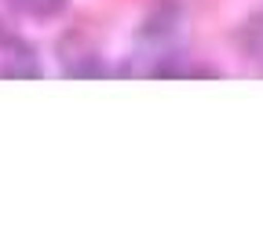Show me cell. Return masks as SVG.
I'll return each instance as SVG.
<instances>
[{"label": "cell", "mask_w": 263, "mask_h": 244, "mask_svg": "<svg viewBox=\"0 0 263 244\" xmlns=\"http://www.w3.org/2000/svg\"><path fill=\"white\" fill-rule=\"evenodd\" d=\"M252 33H256V40H252V55H256V58H263V15L256 18Z\"/></svg>", "instance_id": "7a4b0ae2"}, {"label": "cell", "mask_w": 263, "mask_h": 244, "mask_svg": "<svg viewBox=\"0 0 263 244\" xmlns=\"http://www.w3.org/2000/svg\"><path fill=\"white\" fill-rule=\"evenodd\" d=\"M11 4L22 8V11H29V15H51V11L62 8V0H11Z\"/></svg>", "instance_id": "6da1fadb"}]
</instances>
